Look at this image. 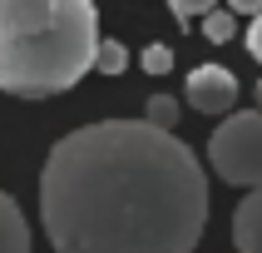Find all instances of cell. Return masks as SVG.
I'll return each instance as SVG.
<instances>
[{"label": "cell", "instance_id": "cell-1", "mask_svg": "<svg viewBox=\"0 0 262 253\" xmlns=\"http://www.w3.org/2000/svg\"><path fill=\"white\" fill-rule=\"evenodd\" d=\"M40 219L55 253H193L208 223V179L173 129L99 119L50 149Z\"/></svg>", "mask_w": 262, "mask_h": 253}, {"label": "cell", "instance_id": "cell-2", "mask_svg": "<svg viewBox=\"0 0 262 253\" xmlns=\"http://www.w3.org/2000/svg\"><path fill=\"white\" fill-rule=\"evenodd\" d=\"M94 0H0V89L20 100L64 94L94 70Z\"/></svg>", "mask_w": 262, "mask_h": 253}, {"label": "cell", "instance_id": "cell-3", "mask_svg": "<svg viewBox=\"0 0 262 253\" xmlns=\"http://www.w3.org/2000/svg\"><path fill=\"white\" fill-rule=\"evenodd\" d=\"M208 164L237 189L262 184V109H237L223 119L208 139Z\"/></svg>", "mask_w": 262, "mask_h": 253}, {"label": "cell", "instance_id": "cell-4", "mask_svg": "<svg viewBox=\"0 0 262 253\" xmlns=\"http://www.w3.org/2000/svg\"><path fill=\"white\" fill-rule=\"evenodd\" d=\"M237 104V80L223 65H198L188 74V109L198 114H228Z\"/></svg>", "mask_w": 262, "mask_h": 253}, {"label": "cell", "instance_id": "cell-5", "mask_svg": "<svg viewBox=\"0 0 262 253\" xmlns=\"http://www.w3.org/2000/svg\"><path fill=\"white\" fill-rule=\"evenodd\" d=\"M233 243L237 253H262V184H252L248 199L233 213Z\"/></svg>", "mask_w": 262, "mask_h": 253}, {"label": "cell", "instance_id": "cell-6", "mask_svg": "<svg viewBox=\"0 0 262 253\" xmlns=\"http://www.w3.org/2000/svg\"><path fill=\"white\" fill-rule=\"evenodd\" d=\"M0 253H30V223L10 193H0Z\"/></svg>", "mask_w": 262, "mask_h": 253}, {"label": "cell", "instance_id": "cell-7", "mask_svg": "<svg viewBox=\"0 0 262 253\" xmlns=\"http://www.w3.org/2000/svg\"><path fill=\"white\" fill-rule=\"evenodd\" d=\"M94 70L99 74H124L129 70V50L119 40H99V50H94Z\"/></svg>", "mask_w": 262, "mask_h": 253}, {"label": "cell", "instance_id": "cell-8", "mask_svg": "<svg viewBox=\"0 0 262 253\" xmlns=\"http://www.w3.org/2000/svg\"><path fill=\"white\" fill-rule=\"evenodd\" d=\"M144 119L159 124V129H173V124H178V100H173V94H154V100L144 104Z\"/></svg>", "mask_w": 262, "mask_h": 253}, {"label": "cell", "instance_id": "cell-9", "mask_svg": "<svg viewBox=\"0 0 262 253\" xmlns=\"http://www.w3.org/2000/svg\"><path fill=\"white\" fill-rule=\"evenodd\" d=\"M139 65H144L148 74H168L173 70V50H168V45H148L144 55H139Z\"/></svg>", "mask_w": 262, "mask_h": 253}, {"label": "cell", "instance_id": "cell-10", "mask_svg": "<svg viewBox=\"0 0 262 253\" xmlns=\"http://www.w3.org/2000/svg\"><path fill=\"white\" fill-rule=\"evenodd\" d=\"M233 15H218V10H208L203 15V35H208V40H213V45H223V40H233Z\"/></svg>", "mask_w": 262, "mask_h": 253}, {"label": "cell", "instance_id": "cell-11", "mask_svg": "<svg viewBox=\"0 0 262 253\" xmlns=\"http://www.w3.org/2000/svg\"><path fill=\"white\" fill-rule=\"evenodd\" d=\"M168 10H173L178 20H193V15H208V10H213V0H168Z\"/></svg>", "mask_w": 262, "mask_h": 253}, {"label": "cell", "instance_id": "cell-12", "mask_svg": "<svg viewBox=\"0 0 262 253\" xmlns=\"http://www.w3.org/2000/svg\"><path fill=\"white\" fill-rule=\"evenodd\" d=\"M248 55H252V60H262V10L252 15V30H248Z\"/></svg>", "mask_w": 262, "mask_h": 253}, {"label": "cell", "instance_id": "cell-13", "mask_svg": "<svg viewBox=\"0 0 262 253\" xmlns=\"http://www.w3.org/2000/svg\"><path fill=\"white\" fill-rule=\"evenodd\" d=\"M228 5H233V10H243V15H257V10H262V0H228Z\"/></svg>", "mask_w": 262, "mask_h": 253}, {"label": "cell", "instance_id": "cell-14", "mask_svg": "<svg viewBox=\"0 0 262 253\" xmlns=\"http://www.w3.org/2000/svg\"><path fill=\"white\" fill-rule=\"evenodd\" d=\"M257 104H262V85H257Z\"/></svg>", "mask_w": 262, "mask_h": 253}]
</instances>
